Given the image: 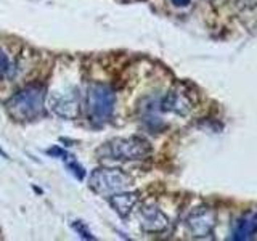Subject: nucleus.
I'll use <instances>...</instances> for the list:
<instances>
[{
	"label": "nucleus",
	"instance_id": "obj_1",
	"mask_svg": "<svg viewBox=\"0 0 257 241\" xmlns=\"http://www.w3.org/2000/svg\"><path fill=\"white\" fill-rule=\"evenodd\" d=\"M45 96L44 85H28L5 101V109L16 123H31L44 114Z\"/></svg>",
	"mask_w": 257,
	"mask_h": 241
},
{
	"label": "nucleus",
	"instance_id": "obj_2",
	"mask_svg": "<svg viewBox=\"0 0 257 241\" xmlns=\"http://www.w3.org/2000/svg\"><path fill=\"white\" fill-rule=\"evenodd\" d=\"M151 151L150 142L142 137H116L103 143L96 150V156L111 161H140L147 159Z\"/></svg>",
	"mask_w": 257,
	"mask_h": 241
},
{
	"label": "nucleus",
	"instance_id": "obj_3",
	"mask_svg": "<svg viewBox=\"0 0 257 241\" xmlns=\"http://www.w3.org/2000/svg\"><path fill=\"white\" fill-rule=\"evenodd\" d=\"M116 108V93L106 84H90L85 93V111L88 120L101 126L112 117Z\"/></svg>",
	"mask_w": 257,
	"mask_h": 241
},
{
	"label": "nucleus",
	"instance_id": "obj_4",
	"mask_svg": "<svg viewBox=\"0 0 257 241\" xmlns=\"http://www.w3.org/2000/svg\"><path fill=\"white\" fill-rule=\"evenodd\" d=\"M132 177L127 172L114 167H96L88 177V187L98 195L109 196L112 193L131 188Z\"/></svg>",
	"mask_w": 257,
	"mask_h": 241
},
{
	"label": "nucleus",
	"instance_id": "obj_5",
	"mask_svg": "<svg viewBox=\"0 0 257 241\" xmlns=\"http://www.w3.org/2000/svg\"><path fill=\"white\" fill-rule=\"evenodd\" d=\"M50 108L58 117L76 119L80 114V93L76 87L63 90L58 95L52 96Z\"/></svg>",
	"mask_w": 257,
	"mask_h": 241
},
{
	"label": "nucleus",
	"instance_id": "obj_6",
	"mask_svg": "<svg viewBox=\"0 0 257 241\" xmlns=\"http://www.w3.org/2000/svg\"><path fill=\"white\" fill-rule=\"evenodd\" d=\"M215 227V214L209 207H196L187 217V228L195 238H206Z\"/></svg>",
	"mask_w": 257,
	"mask_h": 241
},
{
	"label": "nucleus",
	"instance_id": "obj_7",
	"mask_svg": "<svg viewBox=\"0 0 257 241\" xmlns=\"http://www.w3.org/2000/svg\"><path fill=\"white\" fill-rule=\"evenodd\" d=\"M139 217L140 227L147 233H161L169 227V217L158 206H143Z\"/></svg>",
	"mask_w": 257,
	"mask_h": 241
},
{
	"label": "nucleus",
	"instance_id": "obj_8",
	"mask_svg": "<svg viewBox=\"0 0 257 241\" xmlns=\"http://www.w3.org/2000/svg\"><path fill=\"white\" fill-rule=\"evenodd\" d=\"M109 206L114 209V212L120 219H127L132 214L134 207L139 203V193L135 191H117L108 196Z\"/></svg>",
	"mask_w": 257,
	"mask_h": 241
},
{
	"label": "nucleus",
	"instance_id": "obj_9",
	"mask_svg": "<svg viewBox=\"0 0 257 241\" xmlns=\"http://www.w3.org/2000/svg\"><path fill=\"white\" fill-rule=\"evenodd\" d=\"M161 108L164 111H171V112H175V114L185 116V114H188L190 109L193 108V103L190 100V96L185 95L183 92L171 90L164 96L163 103H161Z\"/></svg>",
	"mask_w": 257,
	"mask_h": 241
},
{
	"label": "nucleus",
	"instance_id": "obj_10",
	"mask_svg": "<svg viewBox=\"0 0 257 241\" xmlns=\"http://www.w3.org/2000/svg\"><path fill=\"white\" fill-rule=\"evenodd\" d=\"M257 231V212H249L236 222L233 239H249Z\"/></svg>",
	"mask_w": 257,
	"mask_h": 241
},
{
	"label": "nucleus",
	"instance_id": "obj_11",
	"mask_svg": "<svg viewBox=\"0 0 257 241\" xmlns=\"http://www.w3.org/2000/svg\"><path fill=\"white\" fill-rule=\"evenodd\" d=\"M64 164H66V167L69 169V172L74 175L77 180L82 182L85 179V169L77 163V161L74 159V156L69 155V156L64 158Z\"/></svg>",
	"mask_w": 257,
	"mask_h": 241
},
{
	"label": "nucleus",
	"instance_id": "obj_12",
	"mask_svg": "<svg viewBox=\"0 0 257 241\" xmlns=\"http://www.w3.org/2000/svg\"><path fill=\"white\" fill-rule=\"evenodd\" d=\"M71 227L82 239H95V236L92 235V231L88 230V227L85 225V222H82V220H72Z\"/></svg>",
	"mask_w": 257,
	"mask_h": 241
},
{
	"label": "nucleus",
	"instance_id": "obj_13",
	"mask_svg": "<svg viewBox=\"0 0 257 241\" xmlns=\"http://www.w3.org/2000/svg\"><path fill=\"white\" fill-rule=\"evenodd\" d=\"M8 68H10V60H8V55L0 48V76L5 74V72L8 71Z\"/></svg>",
	"mask_w": 257,
	"mask_h": 241
},
{
	"label": "nucleus",
	"instance_id": "obj_14",
	"mask_svg": "<svg viewBox=\"0 0 257 241\" xmlns=\"http://www.w3.org/2000/svg\"><path fill=\"white\" fill-rule=\"evenodd\" d=\"M172 4L175 7H187L190 4V0H172Z\"/></svg>",
	"mask_w": 257,
	"mask_h": 241
}]
</instances>
